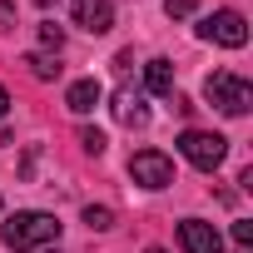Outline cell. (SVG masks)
<instances>
[{
  "label": "cell",
  "mask_w": 253,
  "mask_h": 253,
  "mask_svg": "<svg viewBox=\"0 0 253 253\" xmlns=\"http://www.w3.org/2000/svg\"><path fill=\"white\" fill-rule=\"evenodd\" d=\"M0 144H5V129H0Z\"/></svg>",
  "instance_id": "20"
},
{
  "label": "cell",
  "mask_w": 253,
  "mask_h": 253,
  "mask_svg": "<svg viewBox=\"0 0 253 253\" xmlns=\"http://www.w3.org/2000/svg\"><path fill=\"white\" fill-rule=\"evenodd\" d=\"M204 99H209L218 114L238 119V114H248V104H253V84H248L243 75H233V70H213V75L204 80Z\"/></svg>",
  "instance_id": "2"
},
{
  "label": "cell",
  "mask_w": 253,
  "mask_h": 253,
  "mask_svg": "<svg viewBox=\"0 0 253 253\" xmlns=\"http://www.w3.org/2000/svg\"><path fill=\"white\" fill-rule=\"evenodd\" d=\"M164 15H169V20H184V15H194V0H164Z\"/></svg>",
  "instance_id": "15"
},
{
  "label": "cell",
  "mask_w": 253,
  "mask_h": 253,
  "mask_svg": "<svg viewBox=\"0 0 253 253\" xmlns=\"http://www.w3.org/2000/svg\"><path fill=\"white\" fill-rule=\"evenodd\" d=\"M233 243L248 248V243H253V223H233Z\"/></svg>",
  "instance_id": "16"
},
{
  "label": "cell",
  "mask_w": 253,
  "mask_h": 253,
  "mask_svg": "<svg viewBox=\"0 0 253 253\" xmlns=\"http://www.w3.org/2000/svg\"><path fill=\"white\" fill-rule=\"evenodd\" d=\"M129 179L144 184V189H169V184H174V164H169V154H159V149H139V154L129 159Z\"/></svg>",
  "instance_id": "5"
},
{
  "label": "cell",
  "mask_w": 253,
  "mask_h": 253,
  "mask_svg": "<svg viewBox=\"0 0 253 253\" xmlns=\"http://www.w3.org/2000/svg\"><path fill=\"white\" fill-rule=\"evenodd\" d=\"M15 25V5H10V0H0V35H5Z\"/></svg>",
  "instance_id": "17"
},
{
  "label": "cell",
  "mask_w": 253,
  "mask_h": 253,
  "mask_svg": "<svg viewBox=\"0 0 253 253\" xmlns=\"http://www.w3.org/2000/svg\"><path fill=\"white\" fill-rule=\"evenodd\" d=\"M25 65H30V75H35V80H55V75H60V60H55L50 50H35V55H25Z\"/></svg>",
  "instance_id": "11"
},
{
  "label": "cell",
  "mask_w": 253,
  "mask_h": 253,
  "mask_svg": "<svg viewBox=\"0 0 253 253\" xmlns=\"http://www.w3.org/2000/svg\"><path fill=\"white\" fill-rule=\"evenodd\" d=\"M144 84H149V94H174V65L169 60H149L144 65Z\"/></svg>",
  "instance_id": "10"
},
{
  "label": "cell",
  "mask_w": 253,
  "mask_h": 253,
  "mask_svg": "<svg viewBox=\"0 0 253 253\" xmlns=\"http://www.w3.org/2000/svg\"><path fill=\"white\" fill-rule=\"evenodd\" d=\"M114 119L124 124V129H144V124H149V104H144V94L139 89H129V84H119L114 89Z\"/></svg>",
  "instance_id": "6"
},
{
  "label": "cell",
  "mask_w": 253,
  "mask_h": 253,
  "mask_svg": "<svg viewBox=\"0 0 253 253\" xmlns=\"http://www.w3.org/2000/svg\"><path fill=\"white\" fill-rule=\"evenodd\" d=\"M199 40L223 45V50H238V45H248V20L238 10H213V15L199 20Z\"/></svg>",
  "instance_id": "4"
},
{
  "label": "cell",
  "mask_w": 253,
  "mask_h": 253,
  "mask_svg": "<svg viewBox=\"0 0 253 253\" xmlns=\"http://www.w3.org/2000/svg\"><path fill=\"white\" fill-rule=\"evenodd\" d=\"M40 45H45V50H60V45H65V30L45 20V25H40Z\"/></svg>",
  "instance_id": "13"
},
{
  "label": "cell",
  "mask_w": 253,
  "mask_h": 253,
  "mask_svg": "<svg viewBox=\"0 0 253 253\" xmlns=\"http://www.w3.org/2000/svg\"><path fill=\"white\" fill-rule=\"evenodd\" d=\"M104 99V89H99V80H75L70 89H65V104L75 109V114H89L94 104Z\"/></svg>",
  "instance_id": "9"
},
{
  "label": "cell",
  "mask_w": 253,
  "mask_h": 253,
  "mask_svg": "<svg viewBox=\"0 0 253 253\" xmlns=\"http://www.w3.org/2000/svg\"><path fill=\"white\" fill-rule=\"evenodd\" d=\"M5 109H10V94H5V84H0V119H5Z\"/></svg>",
  "instance_id": "18"
},
{
  "label": "cell",
  "mask_w": 253,
  "mask_h": 253,
  "mask_svg": "<svg viewBox=\"0 0 253 253\" xmlns=\"http://www.w3.org/2000/svg\"><path fill=\"white\" fill-rule=\"evenodd\" d=\"M80 144H84V154H94V159L104 154V134H99V129H80Z\"/></svg>",
  "instance_id": "14"
},
{
  "label": "cell",
  "mask_w": 253,
  "mask_h": 253,
  "mask_svg": "<svg viewBox=\"0 0 253 253\" xmlns=\"http://www.w3.org/2000/svg\"><path fill=\"white\" fill-rule=\"evenodd\" d=\"M84 223H89L94 233H104V228H114V209H104V204H89V209H84Z\"/></svg>",
  "instance_id": "12"
},
{
  "label": "cell",
  "mask_w": 253,
  "mask_h": 253,
  "mask_svg": "<svg viewBox=\"0 0 253 253\" xmlns=\"http://www.w3.org/2000/svg\"><path fill=\"white\" fill-rule=\"evenodd\" d=\"M149 253H164V248H149Z\"/></svg>",
  "instance_id": "21"
},
{
  "label": "cell",
  "mask_w": 253,
  "mask_h": 253,
  "mask_svg": "<svg viewBox=\"0 0 253 253\" xmlns=\"http://www.w3.org/2000/svg\"><path fill=\"white\" fill-rule=\"evenodd\" d=\"M75 25L89 30V35H104L114 25V5L109 0H75Z\"/></svg>",
  "instance_id": "8"
},
{
  "label": "cell",
  "mask_w": 253,
  "mask_h": 253,
  "mask_svg": "<svg viewBox=\"0 0 253 253\" xmlns=\"http://www.w3.org/2000/svg\"><path fill=\"white\" fill-rule=\"evenodd\" d=\"M179 154H184L194 169L213 174V169L223 164V154H228V139H223V134H209V129H184V134H179Z\"/></svg>",
  "instance_id": "3"
},
{
  "label": "cell",
  "mask_w": 253,
  "mask_h": 253,
  "mask_svg": "<svg viewBox=\"0 0 253 253\" xmlns=\"http://www.w3.org/2000/svg\"><path fill=\"white\" fill-rule=\"evenodd\" d=\"M35 5H40V10H50V5H55V0H35Z\"/></svg>",
  "instance_id": "19"
},
{
  "label": "cell",
  "mask_w": 253,
  "mask_h": 253,
  "mask_svg": "<svg viewBox=\"0 0 253 253\" xmlns=\"http://www.w3.org/2000/svg\"><path fill=\"white\" fill-rule=\"evenodd\" d=\"M179 243H184V253H223L218 228L204 223V218H184V223H179Z\"/></svg>",
  "instance_id": "7"
},
{
  "label": "cell",
  "mask_w": 253,
  "mask_h": 253,
  "mask_svg": "<svg viewBox=\"0 0 253 253\" xmlns=\"http://www.w3.org/2000/svg\"><path fill=\"white\" fill-rule=\"evenodd\" d=\"M0 238H5V248H15V253H25V248H45V243L60 238V218H55V213H40V209H25V213L5 218Z\"/></svg>",
  "instance_id": "1"
}]
</instances>
